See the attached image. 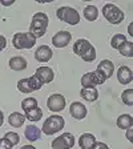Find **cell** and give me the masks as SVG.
Returning <instances> with one entry per match:
<instances>
[{
	"mask_svg": "<svg viewBox=\"0 0 133 149\" xmlns=\"http://www.w3.org/2000/svg\"><path fill=\"white\" fill-rule=\"evenodd\" d=\"M73 53L87 63H91L96 59V49L87 39H79L73 44Z\"/></svg>",
	"mask_w": 133,
	"mask_h": 149,
	"instance_id": "1",
	"label": "cell"
},
{
	"mask_svg": "<svg viewBox=\"0 0 133 149\" xmlns=\"http://www.w3.org/2000/svg\"><path fill=\"white\" fill-rule=\"evenodd\" d=\"M48 23H49V19H48L47 13L36 12L33 16H32L31 25H29V32H31L36 39L43 37L44 35H45V32H47Z\"/></svg>",
	"mask_w": 133,
	"mask_h": 149,
	"instance_id": "2",
	"label": "cell"
},
{
	"mask_svg": "<svg viewBox=\"0 0 133 149\" xmlns=\"http://www.w3.org/2000/svg\"><path fill=\"white\" fill-rule=\"evenodd\" d=\"M64 125H65V121L61 116L53 115V116H49V117L44 121L41 132L44 134H47V136H52V134L60 132L64 128Z\"/></svg>",
	"mask_w": 133,
	"mask_h": 149,
	"instance_id": "3",
	"label": "cell"
},
{
	"mask_svg": "<svg viewBox=\"0 0 133 149\" xmlns=\"http://www.w3.org/2000/svg\"><path fill=\"white\" fill-rule=\"evenodd\" d=\"M12 44L16 49H31L36 44V37L31 32H17L12 37Z\"/></svg>",
	"mask_w": 133,
	"mask_h": 149,
	"instance_id": "4",
	"label": "cell"
},
{
	"mask_svg": "<svg viewBox=\"0 0 133 149\" xmlns=\"http://www.w3.org/2000/svg\"><path fill=\"white\" fill-rule=\"evenodd\" d=\"M102 15H104V17L111 24H116V25L123 23L125 19L124 12L117 6H115V4H112V3L104 4V7H102Z\"/></svg>",
	"mask_w": 133,
	"mask_h": 149,
	"instance_id": "5",
	"label": "cell"
},
{
	"mask_svg": "<svg viewBox=\"0 0 133 149\" xmlns=\"http://www.w3.org/2000/svg\"><path fill=\"white\" fill-rule=\"evenodd\" d=\"M56 16H57L59 20H61V22L67 23V24H69V25H76L80 23V13H79L75 8L68 7V6L57 8Z\"/></svg>",
	"mask_w": 133,
	"mask_h": 149,
	"instance_id": "6",
	"label": "cell"
},
{
	"mask_svg": "<svg viewBox=\"0 0 133 149\" xmlns=\"http://www.w3.org/2000/svg\"><path fill=\"white\" fill-rule=\"evenodd\" d=\"M107 79L102 73H100L99 71H92L83 74L81 85H83V88H91V87H96V85H101Z\"/></svg>",
	"mask_w": 133,
	"mask_h": 149,
	"instance_id": "7",
	"label": "cell"
},
{
	"mask_svg": "<svg viewBox=\"0 0 133 149\" xmlns=\"http://www.w3.org/2000/svg\"><path fill=\"white\" fill-rule=\"evenodd\" d=\"M41 87H43V84L35 77V74L31 77H24L17 81V89L22 93H32L35 91L41 89Z\"/></svg>",
	"mask_w": 133,
	"mask_h": 149,
	"instance_id": "8",
	"label": "cell"
},
{
	"mask_svg": "<svg viewBox=\"0 0 133 149\" xmlns=\"http://www.w3.org/2000/svg\"><path fill=\"white\" fill-rule=\"evenodd\" d=\"M73 145H75V137L69 132L61 133L59 137H56L51 143L52 149H71L73 148Z\"/></svg>",
	"mask_w": 133,
	"mask_h": 149,
	"instance_id": "9",
	"label": "cell"
},
{
	"mask_svg": "<svg viewBox=\"0 0 133 149\" xmlns=\"http://www.w3.org/2000/svg\"><path fill=\"white\" fill-rule=\"evenodd\" d=\"M65 105H67V101L61 93H53L47 100V107L52 112H61Z\"/></svg>",
	"mask_w": 133,
	"mask_h": 149,
	"instance_id": "10",
	"label": "cell"
},
{
	"mask_svg": "<svg viewBox=\"0 0 133 149\" xmlns=\"http://www.w3.org/2000/svg\"><path fill=\"white\" fill-rule=\"evenodd\" d=\"M35 77L44 85V84L52 83L53 79H55V73H53V71L49 68V67L43 65V67H39V68L36 69V72H35Z\"/></svg>",
	"mask_w": 133,
	"mask_h": 149,
	"instance_id": "11",
	"label": "cell"
},
{
	"mask_svg": "<svg viewBox=\"0 0 133 149\" xmlns=\"http://www.w3.org/2000/svg\"><path fill=\"white\" fill-rule=\"evenodd\" d=\"M71 39H72L71 32L59 31L52 37V44H53V47H56V48H65V47L69 44Z\"/></svg>",
	"mask_w": 133,
	"mask_h": 149,
	"instance_id": "12",
	"label": "cell"
},
{
	"mask_svg": "<svg viewBox=\"0 0 133 149\" xmlns=\"http://www.w3.org/2000/svg\"><path fill=\"white\" fill-rule=\"evenodd\" d=\"M69 113H71V116L73 118H76V120H83V118H85L88 111H87V107L84 105L83 102L75 101V102H72L71 107H69Z\"/></svg>",
	"mask_w": 133,
	"mask_h": 149,
	"instance_id": "13",
	"label": "cell"
},
{
	"mask_svg": "<svg viewBox=\"0 0 133 149\" xmlns=\"http://www.w3.org/2000/svg\"><path fill=\"white\" fill-rule=\"evenodd\" d=\"M53 56V52L48 45H40L35 51V59L37 60L39 63H48Z\"/></svg>",
	"mask_w": 133,
	"mask_h": 149,
	"instance_id": "14",
	"label": "cell"
},
{
	"mask_svg": "<svg viewBox=\"0 0 133 149\" xmlns=\"http://www.w3.org/2000/svg\"><path fill=\"white\" fill-rule=\"evenodd\" d=\"M96 71H99L100 73H102L104 76H105L107 80H108L109 77H112V74H113V72H115V65H113V63L108 59L101 60V61L99 63V65H97Z\"/></svg>",
	"mask_w": 133,
	"mask_h": 149,
	"instance_id": "15",
	"label": "cell"
},
{
	"mask_svg": "<svg viewBox=\"0 0 133 149\" xmlns=\"http://www.w3.org/2000/svg\"><path fill=\"white\" fill-rule=\"evenodd\" d=\"M133 79V73H132V69L129 68V67H127V65H123V67H120L117 71V80L120 84H123V85H127V84H129L130 81H132Z\"/></svg>",
	"mask_w": 133,
	"mask_h": 149,
	"instance_id": "16",
	"label": "cell"
},
{
	"mask_svg": "<svg viewBox=\"0 0 133 149\" xmlns=\"http://www.w3.org/2000/svg\"><path fill=\"white\" fill-rule=\"evenodd\" d=\"M27 65H28V63L23 56H13L8 61V67L12 71H24L27 68Z\"/></svg>",
	"mask_w": 133,
	"mask_h": 149,
	"instance_id": "17",
	"label": "cell"
},
{
	"mask_svg": "<svg viewBox=\"0 0 133 149\" xmlns=\"http://www.w3.org/2000/svg\"><path fill=\"white\" fill-rule=\"evenodd\" d=\"M24 136H25V139L29 140L31 143L37 141V140H40V137H41V129H39L36 125H28L24 130Z\"/></svg>",
	"mask_w": 133,
	"mask_h": 149,
	"instance_id": "18",
	"label": "cell"
},
{
	"mask_svg": "<svg viewBox=\"0 0 133 149\" xmlns=\"http://www.w3.org/2000/svg\"><path fill=\"white\" fill-rule=\"evenodd\" d=\"M95 143H96V137L92 133H83L79 139V146L81 149H92Z\"/></svg>",
	"mask_w": 133,
	"mask_h": 149,
	"instance_id": "19",
	"label": "cell"
},
{
	"mask_svg": "<svg viewBox=\"0 0 133 149\" xmlns=\"http://www.w3.org/2000/svg\"><path fill=\"white\" fill-rule=\"evenodd\" d=\"M80 96L83 97L85 101L93 102V101H96V100L99 99V91H97L95 87L83 88V89L80 91Z\"/></svg>",
	"mask_w": 133,
	"mask_h": 149,
	"instance_id": "20",
	"label": "cell"
},
{
	"mask_svg": "<svg viewBox=\"0 0 133 149\" xmlns=\"http://www.w3.org/2000/svg\"><path fill=\"white\" fill-rule=\"evenodd\" d=\"M25 121V116L23 113H19V112H13L8 116V124L13 128H19L24 124Z\"/></svg>",
	"mask_w": 133,
	"mask_h": 149,
	"instance_id": "21",
	"label": "cell"
},
{
	"mask_svg": "<svg viewBox=\"0 0 133 149\" xmlns=\"http://www.w3.org/2000/svg\"><path fill=\"white\" fill-rule=\"evenodd\" d=\"M116 124H117V127L120 128V129H124L127 130L128 128H132L133 125V118L130 115H128V113H124V115H120L117 118V121H116Z\"/></svg>",
	"mask_w": 133,
	"mask_h": 149,
	"instance_id": "22",
	"label": "cell"
},
{
	"mask_svg": "<svg viewBox=\"0 0 133 149\" xmlns=\"http://www.w3.org/2000/svg\"><path fill=\"white\" fill-rule=\"evenodd\" d=\"M84 17L88 22H95L99 17V9L96 6H87L84 8Z\"/></svg>",
	"mask_w": 133,
	"mask_h": 149,
	"instance_id": "23",
	"label": "cell"
},
{
	"mask_svg": "<svg viewBox=\"0 0 133 149\" xmlns=\"http://www.w3.org/2000/svg\"><path fill=\"white\" fill-rule=\"evenodd\" d=\"M117 51L120 52V55H123L124 57H132L133 56V43L132 41H125L117 48Z\"/></svg>",
	"mask_w": 133,
	"mask_h": 149,
	"instance_id": "24",
	"label": "cell"
},
{
	"mask_svg": "<svg viewBox=\"0 0 133 149\" xmlns=\"http://www.w3.org/2000/svg\"><path fill=\"white\" fill-rule=\"evenodd\" d=\"M25 113V120H29V121H39L41 118V116H43V111H41V108H39V107H36V108L31 109V111L28 112H24Z\"/></svg>",
	"mask_w": 133,
	"mask_h": 149,
	"instance_id": "25",
	"label": "cell"
},
{
	"mask_svg": "<svg viewBox=\"0 0 133 149\" xmlns=\"http://www.w3.org/2000/svg\"><path fill=\"white\" fill-rule=\"evenodd\" d=\"M37 107V100L35 97H27L22 101V108L24 112H28Z\"/></svg>",
	"mask_w": 133,
	"mask_h": 149,
	"instance_id": "26",
	"label": "cell"
},
{
	"mask_svg": "<svg viewBox=\"0 0 133 149\" xmlns=\"http://www.w3.org/2000/svg\"><path fill=\"white\" fill-rule=\"evenodd\" d=\"M125 41H127V37H125V35H123V33H115V36L111 39V47L113 48V49H117L118 47H120L123 43H125Z\"/></svg>",
	"mask_w": 133,
	"mask_h": 149,
	"instance_id": "27",
	"label": "cell"
},
{
	"mask_svg": "<svg viewBox=\"0 0 133 149\" xmlns=\"http://www.w3.org/2000/svg\"><path fill=\"white\" fill-rule=\"evenodd\" d=\"M121 100H123V102H124L125 105H128V107L133 105V89L132 88H128V89H125L123 92Z\"/></svg>",
	"mask_w": 133,
	"mask_h": 149,
	"instance_id": "28",
	"label": "cell"
},
{
	"mask_svg": "<svg viewBox=\"0 0 133 149\" xmlns=\"http://www.w3.org/2000/svg\"><path fill=\"white\" fill-rule=\"evenodd\" d=\"M4 139L8 141L9 144H11V146H15L19 144V141H20V136H19L16 132H8V133H6V136H4Z\"/></svg>",
	"mask_w": 133,
	"mask_h": 149,
	"instance_id": "29",
	"label": "cell"
},
{
	"mask_svg": "<svg viewBox=\"0 0 133 149\" xmlns=\"http://www.w3.org/2000/svg\"><path fill=\"white\" fill-rule=\"evenodd\" d=\"M92 149H109V146L107 145L105 143H101V141H96V143L93 144Z\"/></svg>",
	"mask_w": 133,
	"mask_h": 149,
	"instance_id": "30",
	"label": "cell"
},
{
	"mask_svg": "<svg viewBox=\"0 0 133 149\" xmlns=\"http://www.w3.org/2000/svg\"><path fill=\"white\" fill-rule=\"evenodd\" d=\"M0 149H12V146H11V144L7 141L6 139H0Z\"/></svg>",
	"mask_w": 133,
	"mask_h": 149,
	"instance_id": "31",
	"label": "cell"
},
{
	"mask_svg": "<svg viewBox=\"0 0 133 149\" xmlns=\"http://www.w3.org/2000/svg\"><path fill=\"white\" fill-rule=\"evenodd\" d=\"M6 47H7V39L3 36V35H0V52H1Z\"/></svg>",
	"mask_w": 133,
	"mask_h": 149,
	"instance_id": "32",
	"label": "cell"
},
{
	"mask_svg": "<svg viewBox=\"0 0 133 149\" xmlns=\"http://www.w3.org/2000/svg\"><path fill=\"white\" fill-rule=\"evenodd\" d=\"M127 139H128V141H129V143H133V129L132 128H128L127 129Z\"/></svg>",
	"mask_w": 133,
	"mask_h": 149,
	"instance_id": "33",
	"label": "cell"
},
{
	"mask_svg": "<svg viewBox=\"0 0 133 149\" xmlns=\"http://www.w3.org/2000/svg\"><path fill=\"white\" fill-rule=\"evenodd\" d=\"M15 3V0H0V4L4 7H9V6H12V4Z\"/></svg>",
	"mask_w": 133,
	"mask_h": 149,
	"instance_id": "34",
	"label": "cell"
},
{
	"mask_svg": "<svg viewBox=\"0 0 133 149\" xmlns=\"http://www.w3.org/2000/svg\"><path fill=\"white\" fill-rule=\"evenodd\" d=\"M20 149H36V148H35L33 145H29V144H28V145H23Z\"/></svg>",
	"mask_w": 133,
	"mask_h": 149,
	"instance_id": "35",
	"label": "cell"
},
{
	"mask_svg": "<svg viewBox=\"0 0 133 149\" xmlns=\"http://www.w3.org/2000/svg\"><path fill=\"white\" fill-rule=\"evenodd\" d=\"M3 123H4V115H3V112L0 111V127L3 125Z\"/></svg>",
	"mask_w": 133,
	"mask_h": 149,
	"instance_id": "36",
	"label": "cell"
},
{
	"mask_svg": "<svg viewBox=\"0 0 133 149\" xmlns=\"http://www.w3.org/2000/svg\"><path fill=\"white\" fill-rule=\"evenodd\" d=\"M128 33H129V36H133V33H132V23H130L129 27H128Z\"/></svg>",
	"mask_w": 133,
	"mask_h": 149,
	"instance_id": "37",
	"label": "cell"
}]
</instances>
